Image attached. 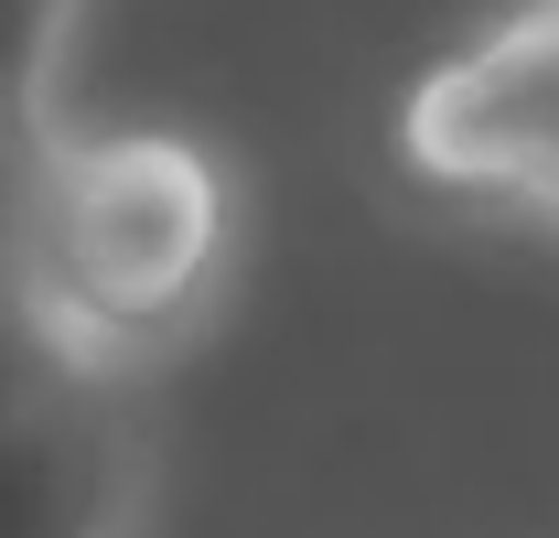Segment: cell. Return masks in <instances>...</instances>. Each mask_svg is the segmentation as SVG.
Wrapping results in <instances>:
<instances>
[{
    "label": "cell",
    "instance_id": "obj_3",
    "mask_svg": "<svg viewBox=\"0 0 559 538\" xmlns=\"http://www.w3.org/2000/svg\"><path fill=\"white\" fill-rule=\"evenodd\" d=\"M119 484H130V453H119L108 388L86 366H66L0 431V538H108Z\"/></svg>",
    "mask_w": 559,
    "mask_h": 538
},
{
    "label": "cell",
    "instance_id": "obj_2",
    "mask_svg": "<svg viewBox=\"0 0 559 538\" xmlns=\"http://www.w3.org/2000/svg\"><path fill=\"white\" fill-rule=\"evenodd\" d=\"M399 140L430 184L516 195L559 215V0H527L485 44H463L441 75H419Z\"/></svg>",
    "mask_w": 559,
    "mask_h": 538
},
{
    "label": "cell",
    "instance_id": "obj_1",
    "mask_svg": "<svg viewBox=\"0 0 559 538\" xmlns=\"http://www.w3.org/2000/svg\"><path fill=\"white\" fill-rule=\"evenodd\" d=\"M226 248V184L183 140H75L22 173L11 269L22 302L86 344H130L194 313Z\"/></svg>",
    "mask_w": 559,
    "mask_h": 538
},
{
    "label": "cell",
    "instance_id": "obj_6",
    "mask_svg": "<svg viewBox=\"0 0 559 538\" xmlns=\"http://www.w3.org/2000/svg\"><path fill=\"white\" fill-rule=\"evenodd\" d=\"M11 215H22V119L0 108V259H11Z\"/></svg>",
    "mask_w": 559,
    "mask_h": 538
},
{
    "label": "cell",
    "instance_id": "obj_5",
    "mask_svg": "<svg viewBox=\"0 0 559 538\" xmlns=\"http://www.w3.org/2000/svg\"><path fill=\"white\" fill-rule=\"evenodd\" d=\"M55 33H66V0H0V108L33 119L44 66H55Z\"/></svg>",
    "mask_w": 559,
    "mask_h": 538
},
{
    "label": "cell",
    "instance_id": "obj_7",
    "mask_svg": "<svg viewBox=\"0 0 559 538\" xmlns=\"http://www.w3.org/2000/svg\"><path fill=\"white\" fill-rule=\"evenodd\" d=\"M0 291H11V259H0Z\"/></svg>",
    "mask_w": 559,
    "mask_h": 538
},
{
    "label": "cell",
    "instance_id": "obj_4",
    "mask_svg": "<svg viewBox=\"0 0 559 538\" xmlns=\"http://www.w3.org/2000/svg\"><path fill=\"white\" fill-rule=\"evenodd\" d=\"M66 366H75V344L55 335V324H44V313L22 302V280H11V291H0V431H11L22 409L44 399V388H55Z\"/></svg>",
    "mask_w": 559,
    "mask_h": 538
}]
</instances>
